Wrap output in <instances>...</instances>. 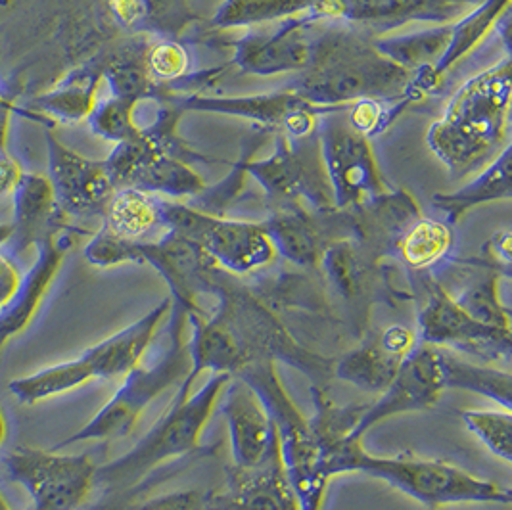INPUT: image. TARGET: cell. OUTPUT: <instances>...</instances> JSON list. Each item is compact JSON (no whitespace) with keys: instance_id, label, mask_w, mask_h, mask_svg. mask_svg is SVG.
I'll use <instances>...</instances> for the list:
<instances>
[{"instance_id":"obj_1","label":"cell","mask_w":512,"mask_h":510,"mask_svg":"<svg viewBox=\"0 0 512 510\" xmlns=\"http://www.w3.org/2000/svg\"><path fill=\"white\" fill-rule=\"evenodd\" d=\"M211 294L219 300L215 311L188 315L190 371L175 394L177 399L190 395L204 372L234 376L259 361H282L305 374L313 386H325L334 361L298 344L256 290L234 282L233 275L219 269Z\"/></svg>"},{"instance_id":"obj_2","label":"cell","mask_w":512,"mask_h":510,"mask_svg":"<svg viewBox=\"0 0 512 510\" xmlns=\"http://www.w3.org/2000/svg\"><path fill=\"white\" fill-rule=\"evenodd\" d=\"M413 73L382 56L353 27H330L311 41L307 66L288 85L315 106L348 108L359 100H405Z\"/></svg>"},{"instance_id":"obj_3","label":"cell","mask_w":512,"mask_h":510,"mask_svg":"<svg viewBox=\"0 0 512 510\" xmlns=\"http://www.w3.org/2000/svg\"><path fill=\"white\" fill-rule=\"evenodd\" d=\"M511 93V60L505 58L468 79L430 125L426 142L455 177L488 167L509 146Z\"/></svg>"},{"instance_id":"obj_4","label":"cell","mask_w":512,"mask_h":510,"mask_svg":"<svg viewBox=\"0 0 512 510\" xmlns=\"http://www.w3.org/2000/svg\"><path fill=\"white\" fill-rule=\"evenodd\" d=\"M330 480L338 474H367L401 491L428 509L449 505H511L509 487L474 476L455 464L415 455L382 457L369 453L361 441H348L325 455Z\"/></svg>"},{"instance_id":"obj_5","label":"cell","mask_w":512,"mask_h":510,"mask_svg":"<svg viewBox=\"0 0 512 510\" xmlns=\"http://www.w3.org/2000/svg\"><path fill=\"white\" fill-rule=\"evenodd\" d=\"M233 376L211 374L194 394L173 399L144 438L116 461L98 466L96 487L108 493H127L142 484L158 466L202 451V434L208 426L225 386Z\"/></svg>"},{"instance_id":"obj_6","label":"cell","mask_w":512,"mask_h":510,"mask_svg":"<svg viewBox=\"0 0 512 510\" xmlns=\"http://www.w3.org/2000/svg\"><path fill=\"white\" fill-rule=\"evenodd\" d=\"M181 114L171 104H160L154 119L140 127L139 137L116 144L104 160L116 188H137L167 198H196L206 188L190 163L208 158H200L179 139Z\"/></svg>"},{"instance_id":"obj_7","label":"cell","mask_w":512,"mask_h":510,"mask_svg":"<svg viewBox=\"0 0 512 510\" xmlns=\"http://www.w3.org/2000/svg\"><path fill=\"white\" fill-rule=\"evenodd\" d=\"M169 323L165 330V348L152 365H137L125 374L123 384L117 388L102 409L83 428L70 438L60 441L54 449L89 441H112L127 438L140 422L146 409L173 386H181L190 371V355L185 330L188 313L171 302Z\"/></svg>"},{"instance_id":"obj_8","label":"cell","mask_w":512,"mask_h":510,"mask_svg":"<svg viewBox=\"0 0 512 510\" xmlns=\"http://www.w3.org/2000/svg\"><path fill=\"white\" fill-rule=\"evenodd\" d=\"M234 376L242 378L256 392L273 420L279 438L280 459L298 497L300 510L323 509L330 484L325 455L309 418L303 417L300 407L280 380L277 363L259 361Z\"/></svg>"},{"instance_id":"obj_9","label":"cell","mask_w":512,"mask_h":510,"mask_svg":"<svg viewBox=\"0 0 512 510\" xmlns=\"http://www.w3.org/2000/svg\"><path fill=\"white\" fill-rule=\"evenodd\" d=\"M85 259L100 269L123 263L154 267L171 290V302L188 315L202 311L198 298L211 294L217 265L194 242L177 232L167 231L156 240H123L106 229L94 234L85 246Z\"/></svg>"},{"instance_id":"obj_10","label":"cell","mask_w":512,"mask_h":510,"mask_svg":"<svg viewBox=\"0 0 512 510\" xmlns=\"http://www.w3.org/2000/svg\"><path fill=\"white\" fill-rule=\"evenodd\" d=\"M167 231L194 242L211 261L233 277L254 275L277 259L263 223L225 219L163 198Z\"/></svg>"},{"instance_id":"obj_11","label":"cell","mask_w":512,"mask_h":510,"mask_svg":"<svg viewBox=\"0 0 512 510\" xmlns=\"http://www.w3.org/2000/svg\"><path fill=\"white\" fill-rule=\"evenodd\" d=\"M4 470L27 491L33 510H81L96 487L98 466L83 453L16 447L4 455Z\"/></svg>"},{"instance_id":"obj_12","label":"cell","mask_w":512,"mask_h":510,"mask_svg":"<svg viewBox=\"0 0 512 510\" xmlns=\"http://www.w3.org/2000/svg\"><path fill=\"white\" fill-rule=\"evenodd\" d=\"M275 152L265 160H246V171L275 204H302L313 211L334 208L319 135L288 139L275 135Z\"/></svg>"},{"instance_id":"obj_13","label":"cell","mask_w":512,"mask_h":510,"mask_svg":"<svg viewBox=\"0 0 512 510\" xmlns=\"http://www.w3.org/2000/svg\"><path fill=\"white\" fill-rule=\"evenodd\" d=\"M344 110L321 117L317 135L334 208L353 209L386 194L390 188L376 165L371 140L351 129Z\"/></svg>"},{"instance_id":"obj_14","label":"cell","mask_w":512,"mask_h":510,"mask_svg":"<svg viewBox=\"0 0 512 510\" xmlns=\"http://www.w3.org/2000/svg\"><path fill=\"white\" fill-rule=\"evenodd\" d=\"M417 275L424 292L419 309L420 344L459 349L486 361H509L511 330L480 325L430 273Z\"/></svg>"},{"instance_id":"obj_15","label":"cell","mask_w":512,"mask_h":510,"mask_svg":"<svg viewBox=\"0 0 512 510\" xmlns=\"http://www.w3.org/2000/svg\"><path fill=\"white\" fill-rule=\"evenodd\" d=\"M163 102L177 106L181 112H210L223 116L246 117L273 131L275 135H284L288 139H303L317 133L321 117L340 108L315 106L290 89L271 94L254 96H210V94L167 93ZM344 110V108H342Z\"/></svg>"},{"instance_id":"obj_16","label":"cell","mask_w":512,"mask_h":510,"mask_svg":"<svg viewBox=\"0 0 512 510\" xmlns=\"http://www.w3.org/2000/svg\"><path fill=\"white\" fill-rule=\"evenodd\" d=\"M445 390L440 348L419 344L403 361L390 386L378 397L365 403L350 441H363V436L380 422L397 415L420 413L432 409Z\"/></svg>"},{"instance_id":"obj_17","label":"cell","mask_w":512,"mask_h":510,"mask_svg":"<svg viewBox=\"0 0 512 510\" xmlns=\"http://www.w3.org/2000/svg\"><path fill=\"white\" fill-rule=\"evenodd\" d=\"M484 0H317L315 22H346L363 29H396L411 22L447 25L461 20Z\"/></svg>"},{"instance_id":"obj_18","label":"cell","mask_w":512,"mask_h":510,"mask_svg":"<svg viewBox=\"0 0 512 510\" xmlns=\"http://www.w3.org/2000/svg\"><path fill=\"white\" fill-rule=\"evenodd\" d=\"M48 181L60 211L70 217H102L117 188L104 162L75 152L47 131Z\"/></svg>"},{"instance_id":"obj_19","label":"cell","mask_w":512,"mask_h":510,"mask_svg":"<svg viewBox=\"0 0 512 510\" xmlns=\"http://www.w3.org/2000/svg\"><path fill=\"white\" fill-rule=\"evenodd\" d=\"M313 211L302 204H277L271 217L261 221L269 234L277 255L286 261L303 267L319 269L326 246L334 240L336 229L353 232L348 209Z\"/></svg>"},{"instance_id":"obj_20","label":"cell","mask_w":512,"mask_h":510,"mask_svg":"<svg viewBox=\"0 0 512 510\" xmlns=\"http://www.w3.org/2000/svg\"><path fill=\"white\" fill-rule=\"evenodd\" d=\"M75 232L79 231H75L70 223H64L37 242L35 263L22 277L14 298L0 311V353L12 338L29 328L41 311L70 254Z\"/></svg>"},{"instance_id":"obj_21","label":"cell","mask_w":512,"mask_h":510,"mask_svg":"<svg viewBox=\"0 0 512 510\" xmlns=\"http://www.w3.org/2000/svg\"><path fill=\"white\" fill-rule=\"evenodd\" d=\"M221 395V415L229 428L233 464L252 468L279 459L277 430L256 392L242 378L233 376Z\"/></svg>"},{"instance_id":"obj_22","label":"cell","mask_w":512,"mask_h":510,"mask_svg":"<svg viewBox=\"0 0 512 510\" xmlns=\"http://www.w3.org/2000/svg\"><path fill=\"white\" fill-rule=\"evenodd\" d=\"M171 298H165L135 323L121 328L116 334L104 338L85 349L73 361L75 369L81 374L85 386L94 380H110L125 376L142 363L148 348L152 346L160 326L169 317Z\"/></svg>"},{"instance_id":"obj_23","label":"cell","mask_w":512,"mask_h":510,"mask_svg":"<svg viewBox=\"0 0 512 510\" xmlns=\"http://www.w3.org/2000/svg\"><path fill=\"white\" fill-rule=\"evenodd\" d=\"M223 487L204 493V510H300L282 459L244 468L227 466Z\"/></svg>"},{"instance_id":"obj_24","label":"cell","mask_w":512,"mask_h":510,"mask_svg":"<svg viewBox=\"0 0 512 510\" xmlns=\"http://www.w3.org/2000/svg\"><path fill=\"white\" fill-rule=\"evenodd\" d=\"M317 24L309 14L282 20L271 33H250L234 43L233 62L246 73H300L311 54L309 29Z\"/></svg>"},{"instance_id":"obj_25","label":"cell","mask_w":512,"mask_h":510,"mask_svg":"<svg viewBox=\"0 0 512 510\" xmlns=\"http://www.w3.org/2000/svg\"><path fill=\"white\" fill-rule=\"evenodd\" d=\"M509 6L511 0H484L461 20L453 22L451 39L442 58L432 68H424L411 75L405 89V100L409 104H415L428 94L436 93L442 87L447 73L461 60H465L474 48L480 47L482 41L491 33V29L501 24V20L509 14Z\"/></svg>"},{"instance_id":"obj_26","label":"cell","mask_w":512,"mask_h":510,"mask_svg":"<svg viewBox=\"0 0 512 510\" xmlns=\"http://www.w3.org/2000/svg\"><path fill=\"white\" fill-rule=\"evenodd\" d=\"M10 198L14 202V219L10 221L12 236L8 244L16 255H24L31 248L35 250L37 242L48 232L68 223V217L56 204L47 175L24 173Z\"/></svg>"},{"instance_id":"obj_27","label":"cell","mask_w":512,"mask_h":510,"mask_svg":"<svg viewBox=\"0 0 512 510\" xmlns=\"http://www.w3.org/2000/svg\"><path fill=\"white\" fill-rule=\"evenodd\" d=\"M102 81V64L96 56L83 66L71 70L47 93L31 98L24 108L43 117L47 121L48 129L58 123L87 121L98 102V89Z\"/></svg>"},{"instance_id":"obj_28","label":"cell","mask_w":512,"mask_h":510,"mask_svg":"<svg viewBox=\"0 0 512 510\" xmlns=\"http://www.w3.org/2000/svg\"><path fill=\"white\" fill-rule=\"evenodd\" d=\"M102 219V229L123 240H148L167 232L163 198L137 188H117Z\"/></svg>"},{"instance_id":"obj_29","label":"cell","mask_w":512,"mask_h":510,"mask_svg":"<svg viewBox=\"0 0 512 510\" xmlns=\"http://www.w3.org/2000/svg\"><path fill=\"white\" fill-rule=\"evenodd\" d=\"M511 144L489 163L472 183L455 190L434 194V208L445 213V223L451 227L461 221L466 211L491 202L511 198Z\"/></svg>"},{"instance_id":"obj_30","label":"cell","mask_w":512,"mask_h":510,"mask_svg":"<svg viewBox=\"0 0 512 510\" xmlns=\"http://www.w3.org/2000/svg\"><path fill=\"white\" fill-rule=\"evenodd\" d=\"M405 359L384 348L374 336L373 340L348 351L332 363V376L353 384L367 394H382L394 380Z\"/></svg>"},{"instance_id":"obj_31","label":"cell","mask_w":512,"mask_h":510,"mask_svg":"<svg viewBox=\"0 0 512 510\" xmlns=\"http://www.w3.org/2000/svg\"><path fill=\"white\" fill-rule=\"evenodd\" d=\"M453 250V227L432 217L413 219L399 234L394 246L397 259L413 273H430Z\"/></svg>"},{"instance_id":"obj_32","label":"cell","mask_w":512,"mask_h":510,"mask_svg":"<svg viewBox=\"0 0 512 510\" xmlns=\"http://www.w3.org/2000/svg\"><path fill=\"white\" fill-rule=\"evenodd\" d=\"M442 355L443 380L445 390H463L472 394L484 395L499 403L501 409L511 411L512 376L511 372L499 371L488 365H476L455 357L451 351L440 348Z\"/></svg>"},{"instance_id":"obj_33","label":"cell","mask_w":512,"mask_h":510,"mask_svg":"<svg viewBox=\"0 0 512 510\" xmlns=\"http://www.w3.org/2000/svg\"><path fill=\"white\" fill-rule=\"evenodd\" d=\"M449 39L451 24L397 37H378L374 39V47L399 68L415 73L424 68H432L442 58Z\"/></svg>"},{"instance_id":"obj_34","label":"cell","mask_w":512,"mask_h":510,"mask_svg":"<svg viewBox=\"0 0 512 510\" xmlns=\"http://www.w3.org/2000/svg\"><path fill=\"white\" fill-rule=\"evenodd\" d=\"M367 250L351 238H340L326 246L321 269L332 288L348 302L357 300L365 290L367 279Z\"/></svg>"},{"instance_id":"obj_35","label":"cell","mask_w":512,"mask_h":510,"mask_svg":"<svg viewBox=\"0 0 512 510\" xmlns=\"http://www.w3.org/2000/svg\"><path fill=\"white\" fill-rule=\"evenodd\" d=\"M315 2L317 0H225L217 8L211 25L217 29H231L290 20L307 16Z\"/></svg>"},{"instance_id":"obj_36","label":"cell","mask_w":512,"mask_h":510,"mask_svg":"<svg viewBox=\"0 0 512 510\" xmlns=\"http://www.w3.org/2000/svg\"><path fill=\"white\" fill-rule=\"evenodd\" d=\"M499 277L501 273L497 269H489L486 275L472 280L455 300L480 325L511 330L509 307L499 298Z\"/></svg>"},{"instance_id":"obj_37","label":"cell","mask_w":512,"mask_h":510,"mask_svg":"<svg viewBox=\"0 0 512 510\" xmlns=\"http://www.w3.org/2000/svg\"><path fill=\"white\" fill-rule=\"evenodd\" d=\"M137 108H139L137 102L110 96L102 102H96L93 114L87 121H89V127L94 135L119 144V142L139 137Z\"/></svg>"},{"instance_id":"obj_38","label":"cell","mask_w":512,"mask_h":510,"mask_svg":"<svg viewBox=\"0 0 512 510\" xmlns=\"http://www.w3.org/2000/svg\"><path fill=\"white\" fill-rule=\"evenodd\" d=\"M466 428L482 441L491 455L503 463H512V413L509 409L463 411Z\"/></svg>"},{"instance_id":"obj_39","label":"cell","mask_w":512,"mask_h":510,"mask_svg":"<svg viewBox=\"0 0 512 510\" xmlns=\"http://www.w3.org/2000/svg\"><path fill=\"white\" fill-rule=\"evenodd\" d=\"M144 62L154 83H158L167 93L187 77L190 71V52L175 39L158 37L146 45Z\"/></svg>"},{"instance_id":"obj_40","label":"cell","mask_w":512,"mask_h":510,"mask_svg":"<svg viewBox=\"0 0 512 510\" xmlns=\"http://www.w3.org/2000/svg\"><path fill=\"white\" fill-rule=\"evenodd\" d=\"M102 6L110 22L127 31H140L152 20L150 0H102Z\"/></svg>"},{"instance_id":"obj_41","label":"cell","mask_w":512,"mask_h":510,"mask_svg":"<svg viewBox=\"0 0 512 510\" xmlns=\"http://www.w3.org/2000/svg\"><path fill=\"white\" fill-rule=\"evenodd\" d=\"M135 510H204V493L198 489H183L152 497Z\"/></svg>"},{"instance_id":"obj_42","label":"cell","mask_w":512,"mask_h":510,"mask_svg":"<svg viewBox=\"0 0 512 510\" xmlns=\"http://www.w3.org/2000/svg\"><path fill=\"white\" fill-rule=\"evenodd\" d=\"M376 336H378V340L384 348L392 351L394 355L401 357V359H407L413 353V349L419 346V336L409 326H388L386 330H382Z\"/></svg>"},{"instance_id":"obj_43","label":"cell","mask_w":512,"mask_h":510,"mask_svg":"<svg viewBox=\"0 0 512 510\" xmlns=\"http://www.w3.org/2000/svg\"><path fill=\"white\" fill-rule=\"evenodd\" d=\"M22 271L10 255L0 252V311L10 303L20 288Z\"/></svg>"},{"instance_id":"obj_44","label":"cell","mask_w":512,"mask_h":510,"mask_svg":"<svg viewBox=\"0 0 512 510\" xmlns=\"http://www.w3.org/2000/svg\"><path fill=\"white\" fill-rule=\"evenodd\" d=\"M486 254L489 261L497 267V271H503L505 277L511 275V232H497L486 246Z\"/></svg>"},{"instance_id":"obj_45","label":"cell","mask_w":512,"mask_h":510,"mask_svg":"<svg viewBox=\"0 0 512 510\" xmlns=\"http://www.w3.org/2000/svg\"><path fill=\"white\" fill-rule=\"evenodd\" d=\"M24 167L10 152H0V198L12 196L24 177Z\"/></svg>"},{"instance_id":"obj_46","label":"cell","mask_w":512,"mask_h":510,"mask_svg":"<svg viewBox=\"0 0 512 510\" xmlns=\"http://www.w3.org/2000/svg\"><path fill=\"white\" fill-rule=\"evenodd\" d=\"M25 0H0V22H4L14 10H18Z\"/></svg>"},{"instance_id":"obj_47","label":"cell","mask_w":512,"mask_h":510,"mask_svg":"<svg viewBox=\"0 0 512 510\" xmlns=\"http://www.w3.org/2000/svg\"><path fill=\"white\" fill-rule=\"evenodd\" d=\"M10 236H12V223H0V248L8 244Z\"/></svg>"},{"instance_id":"obj_48","label":"cell","mask_w":512,"mask_h":510,"mask_svg":"<svg viewBox=\"0 0 512 510\" xmlns=\"http://www.w3.org/2000/svg\"><path fill=\"white\" fill-rule=\"evenodd\" d=\"M6 434H8V424H6V418H4L2 407H0V445L6 440Z\"/></svg>"},{"instance_id":"obj_49","label":"cell","mask_w":512,"mask_h":510,"mask_svg":"<svg viewBox=\"0 0 512 510\" xmlns=\"http://www.w3.org/2000/svg\"><path fill=\"white\" fill-rule=\"evenodd\" d=\"M12 104H16V102H14V98H12V96H8L6 91H2V89H0V106H12Z\"/></svg>"},{"instance_id":"obj_50","label":"cell","mask_w":512,"mask_h":510,"mask_svg":"<svg viewBox=\"0 0 512 510\" xmlns=\"http://www.w3.org/2000/svg\"><path fill=\"white\" fill-rule=\"evenodd\" d=\"M0 510H14L10 507V503L4 499V495L0 493Z\"/></svg>"}]
</instances>
